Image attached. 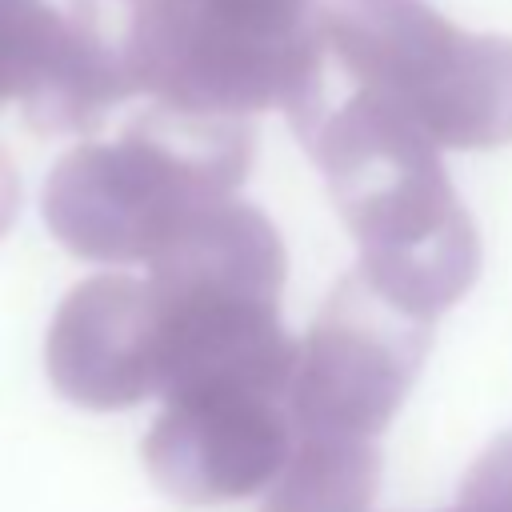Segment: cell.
Listing matches in <instances>:
<instances>
[{
  "label": "cell",
  "instance_id": "2",
  "mask_svg": "<svg viewBox=\"0 0 512 512\" xmlns=\"http://www.w3.org/2000/svg\"><path fill=\"white\" fill-rule=\"evenodd\" d=\"M428 348L432 320L348 272L316 312L296 356L288 384L296 436L376 440L416 384Z\"/></svg>",
  "mask_w": 512,
  "mask_h": 512
},
{
  "label": "cell",
  "instance_id": "8",
  "mask_svg": "<svg viewBox=\"0 0 512 512\" xmlns=\"http://www.w3.org/2000/svg\"><path fill=\"white\" fill-rule=\"evenodd\" d=\"M460 512H512V432L472 460L460 484Z\"/></svg>",
  "mask_w": 512,
  "mask_h": 512
},
{
  "label": "cell",
  "instance_id": "4",
  "mask_svg": "<svg viewBox=\"0 0 512 512\" xmlns=\"http://www.w3.org/2000/svg\"><path fill=\"white\" fill-rule=\"evenodd\" d=\"M228 180L224 164H176L160 156H84L48 188V224L84 260H156Z\"/></svg>",
  "mask_w": 512,
  "mask_h": 512
},
{
  "label": "cell",
  "instance_id": "6",
  "mask_svg": "<svg viewBox=\"0 0 512 512\" xmlns=\"http://www.w3.org/2000/svg\"><path fill=\"white\" fill-rule=\"evenodd\" d=\"M44 368L64 400L92 412L160 396V320L148 280L108 272L76 284L52 316Z\"/></svg>",
  "mask_w": 512,
  "mask_h": 512
},
{
  "label": "cell",
  "instance_id": "9",
  "mask_svg": "<svg viewBox=\"0 0 512 512\" xmlns=\"http://www.w3.org/2000/svg\"><path fill=\"white\" fill-rule=\"evenodd\" d=\"M456 512H460V508H456Z\"/></svg>",
  "mask_w": 512,
  "mask_h": 512
},
{
  "label": "cell",
  "instance_id": "7",
  "mask_svg": "<svg viewBox=\"0 0 512 512\" xmlns=\"http://www.w3.org/2000/svg\"><path fill=\"white\" fill-rule=\"evenodd\" d=\"M380 484V452L368 436H296L268 484L264 512H368Z\"/></svg>",
  "mask_w": 512,
  "mask_h": 512
},
{
  "label": "cell",
  "instance_id": "5",
  "mask_svg": "<svg viewBox=\"0 0 512 512\" xmlns=\"http://www.w3.org/2000/svg\"><path fill=\"white\" fill-rule=\"evenodd\" d=\"M292 444L296 424L284 392L200 388L164 400L140 456L164 496L180 504H224L268 488Z\"/></svg>",
  "mask_w": 512,
  "mask_h": 512
},
{
  "label": "cell",
  "instance_id": "1",
  "mask_svg": "<svg viewBox=\"0 0 512 512\" xmlns=\"http://www.w3.org/2000/svg\"><path fill=\"white\" fill-rule=\"evenodd\" d=\"M284 248L248 208H208L148 272L160 320V396L200 388L284 392L300 344L280 328Z\"/></svg>",
  "mask_w": 512,
  "mask_h": 512
},
{
  "label": "cell",
  "instance_id": "3",
  "mask_svg": "<svg viewBox=\"0 0 512 512\" xmlns=\"http://www.w3.org/2000/svg\"><path fill=\"white\" fill-rule=\"evenodd\" d=\"M336 196L360 240V276L400 308L436 320L476 284V232L416 156L348 152Z\"/></svg>",
  "mask_w": 512,
  "mask_h": 512
}]
</instances>
